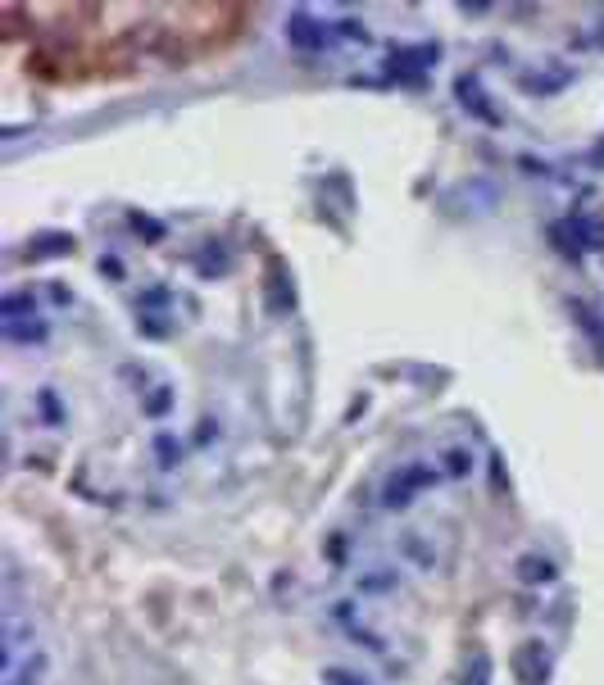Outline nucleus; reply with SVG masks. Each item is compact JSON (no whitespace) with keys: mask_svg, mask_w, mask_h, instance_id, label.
I'll list each match as a JSON object with an SVG mask.
<instances>
[{"mask_svg":"<svg viewBox=\"0 0 604 685\" xmlns=\"http://www.w3.org/2000/svg\"><path fill=\"white\" fill-rule=\"evenodd\" d=\"M436 477H441V472H436L432 463H409V468L391 472V481L382 486V504H387V509H409L414 495H423L427 486H436Z\"/></svg>","mask_w":604,"mask_h":685,"instance_id":"nucleus-2","label":"nucleus"},{"mask_svg":"<svg viewBox=\"0 0 604 685\" xmlns=\"http://www.w3.org/2000/svg\"><path fill=\"white\" fill-rule=\"evenodd\" d=\"M0 314H5V323H19V318H37V300H32V295H5Z\"/></svg>","mask_w":604,"mask_h":685,"instance_id":"nucleus-8","label":"nucleus"},{"mask_svg":"<svg viewBox=\"0 0 604 685\" xmlns=\"http://www.w3.org/2000/svg\"><path fill=\"white\" fill-rule=\"evenodd\" d=\"M141 409H146L150 418H164V413L173 409V391H169V386H155L150 395H141Z\"/></svg>","mask_w":604,"mask_h":685,"instance_id":"nucleus-10","label":"nucleus"},{"mask_svg":"<svg viewBox=\"0 0 604 685\" xmlns=\"http://www.w3.org/2000/svg\"><path fill=\"white\" fill-rule=\"evenodd\" d=\"M323 685H368V681H364V676H355V672H346V667H327Z\"/></svg>","mask_w":604,"mask_h":685,"instance_id":"nucleus-14","label":"nucleus"},{"mask_svg":"<svg viewBox=\"0 0 604 685\" xmlns=\"http://www.w3.org/2000/svg\"><path fill=\"white\" fill-rule=\"evenodd\" d=\"M10 341H46V323L41 318H19V323H5Z\"/></svg>","mask_w":604,"mask_h":685,"instance_id":"nucleus-9","label":"nucleus"},{"mask_svg":"<svg viewBox=\"0 0 604 685\" xmlns=\"http://www.w3.org/2000/svg\"><path fill=\"white\" fill-rule=\"evenodd\" d=\"M64 250H73V236H41V241H32V255H64Z\"/></svg>","mask_w":604,"mask_h":685,"instance_id":"nucleus-13","label":"nucleus"},{"mask_svg":"<svg viewBox=\"0 0 604 685\" xmlns=\"http://www.w3.org/2000/svg\"><path fill=\"white\" fill-rule=\"evenodd\" d=\"M441 463H446V477H468V472H473V454L468 450H446Z\"/></svg>","mask_w":604,"mask_h":685,"instance_id":"nucleus-12","label":"nucleus"},{"mask_svg":"<svg viewBox=\"0 0 604 685\" xmlns=\"http://www.w3.org/2000/svg\"><path fill=\"white\" fill-rule=\"evenodd\" d=\"M464 685H491V658L477 649L473 658H468V672H464Z\"/></svg>","mask_w":604,"mask_h":685,"instance_id":"nucleus-11","label":"nucleus"},{"mask_svg":"<svg viewBox=\"0 0 604 685\" xmlns=\"http://www.w3.org/2000/svg\"><path fill=\"white\" fill-rule=\"evenodd\" d=\"M100 273H109V277H123V264H119V259H100Z\"/></svg>","mask_w":604,"mask_h":685,"instance_id":"nucleus-15","label":"nucleus"},{"mask_svg":"<svg viewBox=\"0 0 604 685\" xmlns=\"http://www.w3.org/2000/svg\"><path fill=\"white\" fill-rule=\"evenodd\" d=\"M41 676H46V654H41V649H32L19 667H10V672H5V685H41Z\"/></svg>","mask_w":604,"mask_h":685,"instance_id":"nucleus-6","label":"nucleus"},{"mask_svg":"<svg viewBox=\"0 0 604 685\" xmlns=\"http://www.w3.org/2000/svg\"><path fill=\"white\" fill-rule=\"evenodd\" d=\"M287 37H291V46H300V50H323L327 41H332V32H327L323 23H314L309 14H291Z\"/></svg>","mask_w":604,"mask_h":685,"instance_id":"nucleus-3","label":"nucleus"},{"mask_svg":"<svg viewBox=\"0 0 604 685\" xmlns=\"http://www.w3.org/2000/svg\"><path fill=\"white\" fill-rule=\"evenodd\" d=\"M550 676V654H545L541 640H527L523 654H518V681L523 685H545Z\"/></svg>","mask_w":604,"mask_h":685,"instance_id":"nucleus-4","label":"nucleus"},{"mask_svg":"<svg viewBox=\"0 0 604 685\" xmlns=\"http://www.w3.org/2000/svg\"><path fill=\"white\" fill-rule=\"evenodd\" d=\"M550 241H555V250L568 259L591 255V250H604V223L595 214L559 218V223H550Z\"/></svg>","mask_w":604,"mask_h":685,"instance_id":"nucleus-1","label":"nucleus"},{"mask_svg":"<svg viewBox=\"0 0 604 685\" xmlns=\"http://www.w3.org/2000/svg\"><path fill=\"white\" fill-rule=\"evenodd\" d=\"M514 572L527 581V586H550V581L559 577V568H555V563H550L545 554H523V558L514 563Z\"/></svg>","mask_w":604,"mask_h":685,"instance_id":"nucleus-5","label":"nucleus"},{"mask_svg":"<svg viewBox=\"0 0 604 685\" xmlns=\"http://www.w3.org/2000/svg\"><path fill=\"white\" fill-rule=\"evenodd\" d=\"M396 577H400V572H391V568L364 572V577H359V595H387V590L396 586Z\"/></svg>","mask_w":604,"mask_h":685,"instance_id":"nucleus-7","label":"nucleus"}]
</instances>
